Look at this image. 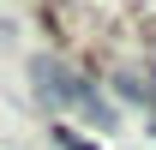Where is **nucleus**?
<instances>
[{
    "instance_id": "obj_1",
    "label": "nucleus",
    "mask_w": 156,
    "mask_h": 150,
    "mask_svg": "<svg viewBox=\"0 0 156 150\" xmlns=\"http://www.w3.org/2000/svg\"><path fill=\"white\" fill-rule=\"evenodd\" d=\"M114 90L126 102H138V108H156V78L150 72H114Z\"/></svg>"
},
{
    "instance_id": "obj_2",
    "label": "nucleus",
    "mask_w": 156,
    "mask_h": 150,
    "mask_svg": "<svg viewBox=\"0 0 156 150\" xmlns=\"http://www.w3.org/2000/svg\"><path fill=\"white\" fill-rule=\"evenodd\" d=\"M54 144H60V150H96L90 138H78V132H54Z\"/></svg>"
}]
</instances>
